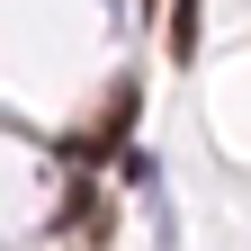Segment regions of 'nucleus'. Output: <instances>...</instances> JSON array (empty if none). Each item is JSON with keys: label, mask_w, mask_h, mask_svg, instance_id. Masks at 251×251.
Segmentation results:
<instances>
[{"label": "nucleus", "mask_w": 251, "mask_h": 251, "mask_svg": "<svg viewBox=\"0 0 251 251\" xmlns=\"http://www.w3.org/2000/svg\"><path fill=\"white\" fill-rule=\"evenodd\" d=\"M198 45V0H171V54Z\"/></svg>", "instance_id": "nucleus-1"}]
</instances>
